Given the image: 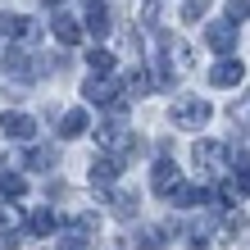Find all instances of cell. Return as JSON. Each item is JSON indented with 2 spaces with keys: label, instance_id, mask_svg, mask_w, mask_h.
Returning <instances> with one entry per match:
<instances>
[{
  "label": "cell",
  "instance_id": "obj_1",
  "mask_svg": "<svg viewBox=\"0 0 250 250\" xmlns=\"http://www.w3.org/2000/svg\"><path fill=\"white\" fill-rule=\"evenodd\" d=\"M209 100H196V96H182V100H173V109H168V123L173 127H182V132H196L209 123Z\"/></svg>",
  "mask_w": 250,
  "mask_h": 250
},
{
  "label": "cell",
  "instance_id": "obj_2",
  "mask_svg": "<svg viewBox=\"0 0 250 250\" xmlns=\"http://www.w3.org/2000/svg\"><path fill=\"white\" fill-rule=\"evenodd\" d=\"M96 146H100V155L132 159V146H137V137H132V127H123V123H100V127H96Z\"/></svg>",
  "mask_w": 250,
  "mask_h": 250
},
{
  "label": "cell",
  "instance_id": "obj_3",
  "mask_svg": "<svg viewBox=\"0 0 250 250\" xmlns=\"http://www.w3.org/2000/svg\"><path fill=\"white\" fill-rule=\"evenodd\" d=\"M0 132H5L9 141H32L37 137V119L23 114V109H5L0 114Z\"/></svg>",
  "mask_w": 250,
  "mask_h": 250
},
{
  "label": "cell",
  "instance_id": "obj_4",
  "mask_svg": "<svg viewBox=\"0 0 250 250\" xmlns=\"http://www.w3.org/2000/svg\"><path fill=\"white\" fill-rule=\"evenodd\" d=\"M82 96L91 100V105H114V100H119V86L109 82V73H91V78L82 82Z\"/></svg>",
  "mask_w": 250,
  "mask_h": 250
},
{
  "label": "cell",
  "instance_id": "obj_5",
  "mask_svg": "<svg viewBox=\"0 0 250 250\" xmlns=\"http://www.w3.org/2000/svg\"><path fill=\"white\" fill-rule=\"evenodd\" d=\"M191 159H196L205 173H214V168H223L228 146H223V141H196V146H191Z\"/></svg>",
  "mask_w": 250,
  "mask_h": 250
},
{
  "label": "cell",
  "instance_id": "obj_6",
  "mask_svg": "<svg viewBox=\"0 0 250 250\" xmlns=\"http://www.w3.org/2000/svg\"><path fill=\"white\" fill-rule=\"evenodd\" d=\"M150 187L159 191V196H173V191L182 187V168L173 164V159H159V164H155V173H150Z\"/></svg>",
  "mask_w": 250,
  "mask_h": 250
},
{
  "label": "cell",
  "instance_id": "obj_7",
  "mask_svg": "<svg viewBox=\"0 0 250 250\" xmlns=\"http://www.w3.org/2000/svg\"><path fill=\"white\" fill-rule=\"evenodd\" d=\"M205 41H209L218 55H232V50H237V27H232L228 19H218V23L205 27Z\"/></svg>",
  "mask_w": 250,
  "mask_h": 250
},
{
  "label": "cell",
  "instance_id": "obj_8",
  "mask_svg": "<svg viewBox=\"0 0 250 250\" xmlns=\"http://www.w3.org/2000/svg\"><path fill=\"white\" fill-rule=\"evenodd\" d=\"M119 178H123V159H114V155H96L91 159V182L96 187H109Z\"/></svg>",
  "mask_w": 250,
  "mask_h": 250
},
{
  "label": "cell",
  "instance_id": "obj_9",
  "mask_svg": "<svg viewBox=\"0 0 250 250\" xmlns=\"http://www.w3.org/2000/svg\"><path fill=\"white\" fill-rule=\"evenodd\" d=\"M5 73H9V78H37V60H32V50L9 46V55H5Z\"/></svg>",
  "mask_w": 250,
  "mask_h": 250
},
{
  "label": "cell",
  "instance_id": "obj_10",
  "mask_svg": "<svg viewBox=\"0 0 250 250\" xmlns=\"http://www.w3.org/2000/svg\"><path fill=\"white\" fill-rule=\"evenodd\" d=\"M241 78H246V64L232 60V55H228V60H218V64L209 68V82H214V86H237Z\"/></svg>",
  "mask_w": 250,
  "mask_h": 250
},
{
  "label": "cell",
  "instance_id": "obj_11",
  "mask_svg": "<svg viewBox=\"0 0 250 250\" xmlns=\"http://www.w3.org/2000/svg\"><path fill=\"white\" fill-rule=\"evenodd\" d=\"M50 32H55V41H64V46H78V41H82V23L73 19V14H55Z\"/></svg>",
  "mask_w": 250,
  "mask_h": 250
},
{
  "label": "cell",
  "instance_id": "obj_12",
  "mask_svg": "<svg viewBox=\"0 0 250 250\" xmlns=\"http://www.w3.org/2000/svg\"><path fill=\"white\" fill-rule=\"evenodd\" d=\"M109 14H105V0H86V32H91L96 41L100 37H109Z\"/></svg>",
  "mask_w": 250,
  "mask_h": 250
},
{
  "label": "cell",
  "instance_id": "obj_13",
  "mask_svg": "<svg viewBox=\"0 0 250 250\" xmlns=\"http://www.w3.org/2000/svg\"><path fill=\"white\" fill-rule=\"evenodd\" d=\"M23 232V209H14V205H0V237L5 246H14V237Z\"/></svg>",
  "mask_w": 250,
  "mask_h": 250
},
{
  "label": "cell",
  "instance_id": "obj_14",
  "mask_svg": "<svg viewBox=\"0 0 250 250\" xmlns=\"http://www.w3.org/2000/svg\"><path fill=\"white\" fill-rule=\"evenodd\" d=\"M164 55H173V78H178V73H187V68H191V46H187V41L168 37V41H164Z\"/></svg>",
  "mask_w": 250,
  "mask_h": 250
},
{
  "label": "cell",
  "instance_id": "obj_15",
  "mask_svg": "<svg viewBox=\"0 0 250 250\" xmlns=\"http://www.w3.org/2000/svg\"><path fill=\"white\" fill-rule=\"evenodd\" d=\"M127 246H132V250H159V246H164V228H141V232H132Z\"/></svg>",
  "mask_w": 250,
  "mask_h": 250
},
{
  "label": "cell",
  "instance_id": "obj_16",
  "mask_svg": "<svg viewBox=\"0 0 250 250\" xmlns=\"http://www.w3.org/2000/svg\"><path fill=\"white\" fill-rule=\"evenodd\" d=\"M82 132H86V114H82V109H68L64 119H60V137H64V141H78Z\"/></svg>",
  "mask_w": 250,
  "mask_h": 250
},
{
  "label": "cell",
  "instance_id": "obj_17",
  "mask_svg": "<svg viewBox=\"0 0 250 250\" xmlns=\"http://www.w3.org/2000/svg\"><path fill=\"white\" fill-rule=\"evenodd\" d=\"M137 191H114V196H109V209H114V218H132V214H137Z\"/></svg>",
  "mask_w": 250,
  "mask_h": 250
},
{
  "label": "cell",
  "instance_id": "obj_18",
  "mask_svg": "<svg viewBox=\"0 0 250 250\" xmlns=\"http://www.w3.org/2000/svg\"><path fill=\"white\" fill-rule=\"evenodd\" d=\"M0 32H9V37H32V23H27L23 14H0Z\"/></svg>",
  "mask_w": 250,
  "mask_h": 250
},
{
  "label": "cell",
  "instance_id": "obj_19",
  "mask_svg": "<svg viewBox=\"0 0 250 250\" xmlns=\"http://www.w3.org/2000/svg\"><path fill=\"white\" fill-rule=\"evenodd\" d=\"M23 164H27V168H32V173H46V168L55 164V155L46 150V146H32V150H27V155H23Z\"/></svg>",
  "mask_w": 250,
  "mask_h": 250
},
{
  "label": "cell",
  "instance_id": "obj_20",
  "mask_svg": "<svg viewBox=\"0 0 250 250\" xmlns=\"http://www.w3.org/2000/svg\"><path fill=\"white\" fill-rule=\"evenodd\" d=\"M86 64H91V73H114V50H105V46H91Z\"/></svg>",
  "mask_w": 250,
  "mask_h": 250
},
{
  "label": "cell",
  "instance_id": "obj_21",
  "mask_svg": "<svg viewBox=\"0 0 250 250\" xmlns=\"http://www.w3.org/2000/svg\"><path fill=\"white\" fill-rule=\"evenodd\" d=\"M27 191V182H23V173H0V196H9V200H19Z\"/></svg>",
  "mask_w": 250,
  "mask_h": 250
},
{
  "label": "cell",
  "instance_id": "obj_22",
  "mask_svg": "<svg viewBox=\"0 0 250 250\" xmlns=\"http://www.w3.org/2000/svg\"><path fill=\"white\" fill-rule=\"evenodd\" d=\"M27 228H32V237H50V232H55V214L50 209H37L32 218H27Z\"/></svg>",
  "mask_w": 250,
  "mask_h": 250
},
{
  "label": "cell",
  "instance_id": "obj_23",
  "mask_svg": "<svg viewBox=\"0 0 250 250\" xmlns=\"http://www.w3.org/2000/svg\"><path fill=\"white\" fill-rule=\"evenodd\" d=\"M223 9H228V23H232V27H241V23L250 19V0H228Z\"/></svg>",
  "mask_w": 250,
  "mask_h": 250
},
{
  "label": "cell",
  "instance_id": "obj_24",
  "mask_svg": "<svg viewBox=\"0 0 250 250\" xmlns=\"http://www.w3.org/2000/svg\"><path fill=\"white\" fill-rule=\"evenodd\" d=\"M205 9H209V0H182V23H200Z\"/></svg>",
  "mask_w": 250,
  "mask_h": 250
},
{
  "label": "cell",
  "instance_id": "obj_25",
  "mask_svg": "<svg viewBox=\"0 0 250 250\" xmlns=\"http://www.w3.org/2000/svg\"><path fill=\"white\" fill-rule=\"evenodd\" d=\"M232 164H237V173H232V178L241 182V191H250V150H241L237 159H232Z\"/></svg>",
  "mask_w": 250,
  "mask_h": 250
},
{
  "label": "cell",
  "instance_id": "obj_26",
  "mask_svg": "<svg viewBox=\"0 0 250 250\" xmlns=\"http://www.w3.org/2000/svg\"><path fill=\"white\" fill-rule=\"evenodd\" d=\"M223 232H228V237H241V232H246V214H228L223 218Z\"/></svg>",
  "mask_w": 250,
  "mask_h": 250
},
{
  "label": "cell",
  "instance_id": "obj_27",
  "mask_svg": "<svg viewBox=\"0 0 250 250\" xmlns=\"http://www.w3.org/2000/svg\"><path fill=\"white\" fill-rule=\"evenodd\" d=\"M60 250H86V237H82L78 228H73L68 237H60Z\"/></svg>",
  "mask_w": 250,
  "mask_h": 250
},
{
  "label": "cell",
  "instance_id": "obj_28",
  "mask_svg": "<svg viewBox=\"0 0 250 250\" xmlns=\"http://www.w3.org/2000/svg\"><path fill=\"white\" fill-rule=\"evenodd\" d=\"M187 250H209V241H205V228H191V241Z\"/></svg>",
  "mask_w": 250,
  "mask_h": 250
},
{
  "label": "cell",
  "instance_id": "obj_29",
  "mask_svg": "<svg viewBox=\"0 0 250 250\" xmlns=\"http://www.w3.org/2000/svg\"><path fill=\"white\" fill-rule=\"evenodd\" d=\"M46 5H64V0H46Z\"/></svg>",
  "mask_w": 250,
  "mask_h": 250
}]
</instances>
